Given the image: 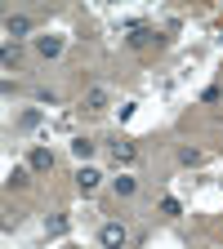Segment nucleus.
Returning a JSON list of instances; mask_svg holds the SVG:
<instances>
[{
	"instance_id": "f257e3e1",
	"label": "nucleus",
	"mask_w": 223,
	"mask_h": 249,
	"mask_svg": "<svg viewBox=\"0 0 223 249\" xmlns=\"http://www.w3.org/2000/svg\"><path fill=\"white\" fill-rule=\"evenodd\" d=\"M99 240H103V249H125V240H130V236H125L121 223H107V227L99 231Z\"/></svg>"
},
{
	"instance_id": "f03ea898",
	"label": "nucleus",
	"mask_w": 223,
	"mask_h": 249,
	"mask_svg": "<svg viewBox=\"0 0 223 249\" xmlns=\"http://www.w3.org/2000/svg\"><path fill=\"white\" fill-rule=\"evenodd\" d=\"M99 178H103V174H99V169H89V165L76 169V187H81V192H94V187H99Z\"/></svg>"
},
{
	"instance_id": "7ed1b4c3",
	"label": "nucleus",
	"mask_w": 223,
	"mask_h": 249,
	"mask_svg": "<svg viewBox=\"0 0 223 249\" xmlns=\"http://www.w3.org/2000/svg\"><path fill=\"white\" fill-rule=\"evenodd\" d=\"M112 156H116V160H134V156H139V147H134L130 138H116V142H112Z\"/></svg>"
},
{
	"instance_id": "20e7f679",
	"label": "nucleus",
	"mask_w": 223,
	"mask_h": 249,
	"mask_svg": "<svg viewBox=\"0 0 223 249\" xmlns=\"http://www.w3.org/2000/svg\"><path fill=\"white\" fill-rule=\"evenodd\" d=\"M107 107V89H89L85 93V111H103Z\"/></svg>"
},
{
	"instance_id": "39448f33",
	"label": "nucleus",
	"mask_w": 223,
	"mask_h": 249,
	"mask_svg": "<svg viewBox=\"0 0 223 249\" xmlns=\"http://www.w3.org/2000/svg\"><path fill=\"white\" fill-rule=\"evenodd\" d=\"M31 169H36V174H45V169H54V156H49L45 147H36V151H31Z\"/></svg>"
},
{
	"instance_id": "423d86ee",
	"label": "nucleus",
	"mask_w": 223,
	"mask_h": 249,
	"mask_svg": "<svg viewBox=\"0 0 223 249\" xmlns=\"http://www.w3.org/2000/svg\"><path fill=\"white\" fill-rule=\"evenodd\" d=\"M5 31H9V36H27V31H31V18H22V14H14V18L5 22Z\"/></svg>"
},
{
	"instance_id": "0eeeda50",
	"label": "nucleus",
	"mask_w": 223,
	"mask_h": 249,
	"mask_svg": "<svg viewBox=\"0 0 223 249\" xmlns=\"http://www.w3.org/2000/svg\"><path fill=\"white\" fill-rule=\"evenodd\" d=\"M36 49H41L45 58H54V53L62 49V40H58V36H36Z\"/></svg>"
},
{
	"instance_id": "6e6552de",
	"label": "nucleus",
	"mask_w": 223,
	"mask_h": 249,
	"mask_svg": "<svg viewBox=\"0 0 223 249\" xmlns=\"http://www.w3.org/2000/svg\"><path fill=\"white\" fill-rule=\"evenodd\" d=\"M152 36H156V31H152V27H143V22H139V27H134V31H130V45H152Z\"/></svg>"
},
{
	"instance_id": "1a4fd4ad",
	"label": "nucleus",
	"mask_w": 223,
	"mask_h": 249,
	"mask_svg": "<svg viewBox=\"0 0 223 249\" xmlns=\"http://www.w3.org/2000/svg\"><path fill=\"white\" fill-rule=\"evenodd\" d=\"M72 151L81 156V160H89V156H94V142H89V138H76V142H72Z\"/></svg>"
},
{
	"instance_id": "9d476101",
	"label": "nucleus",
	"mask_w": 223,
	"mask_h": 249,
	"mask_svg": "<svg viewBox=\"0 0 223 249\" xmlns=\"http://www.w3.org/2000/svg\"><path fill=\"white\" fill-rule=\"evenodd\" d=\"M134 187H139L134 178H125V174H121V178H116V196H134Z\"/></svg>"
},
{
	"instance_id": "9b49d317",
	"label": "nucleus",
	"mask_w": 223,
	"mask_h": 249,
	"mask_svg": "<svg viewBox=\"0 0 223 249\" xmlns=\"http://www.w3.org/2000/svg\"><path fill=\"white\" fill-rule=\"evenodd\" d=\"M179 160H183V165H201V151H197V147H183Z\"/></svg>"
},
{
	"instance_id": "f8f14e48",
	"label": "nucleus",
	"mask_w": 223,
	"mask_h": 249,
	"mask_svg": "<svg viewBox=\"0 0 223 249\" xmlns=\"http://www.w3.org/2000/svg\"><path fill=\"white\" fill-rule=\"evenodd\" d=\"M161 213H170V218H179L183 209H179V200H174V196H165V200H161Z\"/></svg>"
},
{
	"instance_id": "ddd939ff",
	"label": "nucleus",
	"mask_w": 223,
	"mask_h": 249,
	"mask_svg": "<svg viewBox=\"0 0 223 249\" xmlns=\"http://www.w3.org/2000/svg\"><path fill=\"white\" fill-rule=\"evenodd\" d=\"M45 231H49V236H62V231H67V218H49Z\"/></svg>"
},
{
	"instance_id": "4468645a",
	"label": "nucleus",
	"mask_w": 223,
	"mask_h": 249,
	"mask_svg": "<svg viewBox=\"0 0 223 249\" xmlns=\"http://www.w3.org/2000/svg\"><path fill=\"white\" fill-rule=\"evenodd\" d=\"M5 182H9V187H22V182H27V169H9V178H5Z\"/></svg>"
}]
</instances>
